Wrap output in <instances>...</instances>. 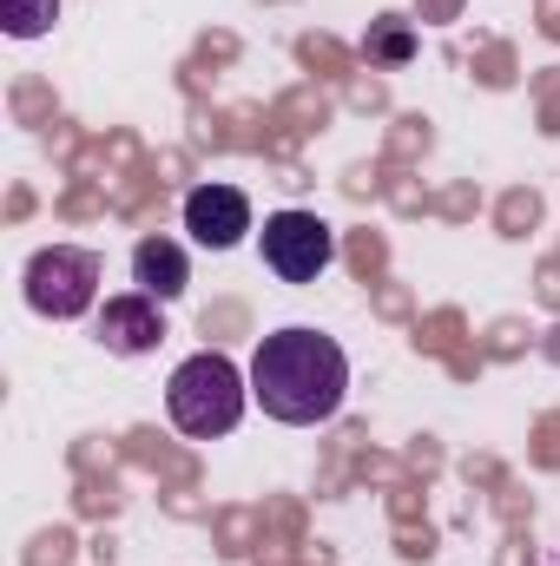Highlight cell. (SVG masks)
I'll return each instance as SVG.
<instances>
[{
  "instance_id": "cell-1",
  "label": "cell",
  "mask_w": 560,
  "mask_h": 566,
  "mask_svg": "<svg viewBox=\"0 0 560 566\" xmlns=\"http://www.w3.org/2000/svg\"><path fill=\"white\" fill-rule=\"evenodd\" d=\"M350 396V356L336 336L290 323L251 349V402L283 428H323Z\"/></svg>"
},
{
  "instance_id": "cell-2",
  "label": "cell",
  "mask_w": 560,
  "mask_h": 566,
  "mask_svg": "<svg viewBox=\"0 0 560 566\" xmlns=\"http://www.w3.org/2000/svg\"><path fill=\"white\" fill-rule=\"evenodd\" d=\"M245 409H251V369H238L218 349L185 356L172 369V382H165V416H172L178 434H191V441L231 434V428L245 422Z\"/></svg>"
},
{
  "instance_id": "cell-3",
  "label": "cell",
  "mask_w": 560,
  "mask_h": 566,
  "mask_svg": "<svg viewBox=\"0 0 560 566\" xmlns=\"http://www.w3.org/2000/svg\"><path fill=\"white\" fill-rule=\"evenodd\" d=\"M27 290V310L33 316H53V323H73L86 310H100V258L80 251V244H40L20 271Z\"/></svg>"
},
{
  "instance_id": "cell-4",
  "label": "cell",
  "mask_w": 560,
  "mask_h": 566,
  "mask_svg": "<svg viewBox=\"0 0 560 566\" xmlns=\"http://www.w3.org/2000/svg\"><path fill=\"white\" fill-rule=\"evenodd\" d=\"M258 244H265V271L278 283H317L336 264V224L317 211H271Z\"/></svg>"
},
{
  "instance_id": "cell-5",
  "label": "cell",
  "mask_w": 560,
  "mask_h": 566,
  "mask_svg": "<svg viewBox=\"0 0 560 566\" xmlns=\"http://www.w3.org/2000/svg\"><path fill=\"white\" fill-rule=\"evenodd\" d=\"M185 231L205 251H238L258 224H251V198L238 185H191L185 191Z\"/></svg>"
},
{
  "instance_id": "cell-6",
  "label": "cell",
  "mask_w": 560,
  "mask_h": 566,
  "mask_svg": "<svg viewBox=\"0 0 560 566\" xmlns=\"http://www.w3.org/2000/svg\"><path fill=\"white\" fill-rule=\"evenodd\" d=\"M158 336H165V310H158V296H106V310H100V343H106V356H152L158 349Z\"/></svg>"
},
{
  "instance_id": "cell-7",
  "label": "cell",
  "mask_w": 560,
  "mask_h": 566,
  "mask_svg": "<svg viewBox=\"0 0 560 566\" xmlns=\"http://www.w3.org/2000/svg\"><path fill=\"white\" fill-rule=\"evenodd\" d=\"M133 283H139L145 296L172 303V296H185L191 264H185V251H178L172 238H139V244H133Z\"/></svg>"
},
{
  "instance_id": "cell-8",
  "label": "cell",
  "mask_w": 560,
  "mask_h": 566,
  "mask_svg": "<svg viewBox=\"0 0 560 566\" xmlns=\"http://www.w3.org/2000/svg\"><path fill=\"white\" fill-rule=\"evenodd\" d=\"M53 20H60V0H0V27L13 40H40L53 33Z\"/></svg>"
}]
</instances>
